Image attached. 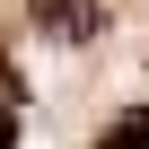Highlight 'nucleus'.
Segmentation results:
<instances>
[{
  "instance_id": "1",
  "label": "nucleus",
  "mask_w": 149,
  "mask_h": 149,
  "mask_svg": "<svg viewBox=\"0 0 149 149\" xmlns=\"http://www.w3.org/2000/svg\"><path fill=\"white\" fill-rule=\"evenodd\" d=\"M26 9H35V26H44L53 44H70V53L105 35V0H26Z\"/></svg>"
},
{
  "instance_id": "2",
  "label": "nucleus",
  "mask_w": 149,
  "mask_h": 149,
  "mask_svg": "<svg viewBox=\"0 0 149 149\" xmlns=\"http://www.w3.org/2000/svg\"><path fill=\"white\" fill-rule=\"evenodd\" d=\"M97 149H149V105H132V114H123V123L97 140Z\"/></svg>"
},
{
  "instance_id": "3",
  "label": "nucleus",
  "mask_w": 149,
  "mask_h": 149,
  "mask_svg": "<svg viewBox=\"0 0 149 149\" xmlns=\"http://www.w3.org/2000/svg\"><path fill=\"white\" fill-rule=\"evenodd\" d=\"M0 149H18V114H9V105H0Z\"/></svg>"
}]
</instances>
